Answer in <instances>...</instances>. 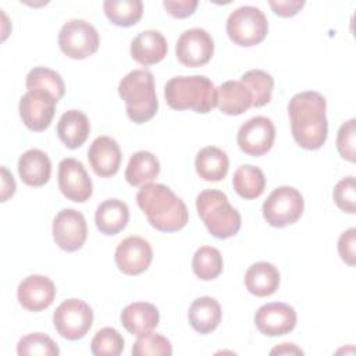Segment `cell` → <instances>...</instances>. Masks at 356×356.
<instances>
[{
    "mask_svg": "<svg viewBox=\"0 0 356 356\" xmlns=\"http://www.w3.org/2000/svg\"><path fill=\"white\" fill-rule=\"evenodd\" d=\"M325 97L314 90L292 96L288 104L291 131L295 142L306 150L320 149L328 135Z\"/></svg>",
    "mask_w": 356,
    "mask_h": 356,
    "instance_id": "cell-1",
    "label": "cell"
},
{
    "mask_svg": "<svg viewBox=\"0 0 356 356\" xmlns=\"http://www.w3.org/2000/svg\"><path fill=\"white\" fill-rule=\"evenodd\" d=\"M136 203L153 228L175 232L188 224V209L167 185L146 184L136 193Z\"/></svg>",
    "mask_w": 356,
    "mask_h": 356,
    "instance_id": "cell-2",
    "label": "cell"
},
{
    "mask_svg": "<svg viewBox=\"0 0 356 356\" xmlns=\"http://www.w3.org/2000/svg\"><path fill=\"white\" fill-rule=\"evenodd\" d=\"M167 104L172 110H193L207 114L217 104L214 83L204 75H179L164 86Z\"/></svg>",
    "mask_w": 356,
    "mask_h": 356,
    "instance_id": "cell-3",
    "label": "cell"
},
{
    "mask_svg": "<svg viewBox=\"0 0 356 356\" xmlns=\"http://www.w3.org/2000/svg\"><path fill=\"white\" fill-rule=\"evenodd\" d=\"M118 95L125 103L129 120L136 124L147 122L159 110L154 78L145 68L128 72L118 83Z\"/></svg>",
    "mask_w": 356,
    "mask_h": 356,
    "instance_id": "cell-4",
    "label": "cell"
},
{
    "mask_svg": "<svg viewBox=\"0 0 356 356\" xmlns=\"http://www.w3.org/2000/svg\"><path fill=\"white\" fill-rule=\"evenodd\" d=\"M196 209L207 231L217 239H228L241 229V214L221 191H202L196 197Z\"/></svg>",
    "mask_w": 356,
    "mask_h": 356,
    "instance_id": "cell-5",
    "label": "cell"
},
{
    "mask_svg": "<svg viewBox=\"0 0 356 356\" xmlns=\"http://www.w3.org/2000/svg\"><path fill=\"white\" fill-rule=\"evenodd\" d=\"M227 35L238 46L250 47L263 42L268 33L264 13L253 6H242L227 18Z\"/></svg>",
    "mask_w": 356,
    "mask_h": 356,
    "instance_id": "cell-6",
    "label": "cell"
},
{
    "mask_svg": "<svg viewBox=\"0 0 356 356\" xmlns=\"http://www.w3.org/2000/svg\"><path fill=\"white\" fill-rule=\"evenodd\" d=\"M305 202L300 192L292 186L275 188L263 203V217L271 225L282 228L295 224L303 214Z\"/></svg>",
    "mask_w": 356,
    "mask_h": 356,
    "instance_id": "cell-7",
    "label": "cell"
},
{
    "mask_svg": "<svg viewBox=\"0 0 356 356\" xmlns=\"http://www.w3.org/2000/svg\"><path fill=\"white\" fill-rule=\"evenodd\" d=\"M100 38L96 28L85 19H71L58 32L60 50L70 58L83 60L97 51Z\"/></svg>",
    "mask_w": 356,
    "mask_h": 356,
    "instance_id": "cell-8",
    "label": "cell"
},
{
    "mask_svg": "<svg viewBox=\"0 0 356 356\" xmlns=\"http://www.w3.org/2000/svg\"><path fill=\"white\" fill-rule=\"evenodd\" d=\"M56 331L68 341L83 338L93 324L92 307L81 299H67L53 314Z\"/></svg>",
    "mask_w": 356,
    "mask_h": 356,
    "instance_id": "cell-9",
    "label": "cell"
},
{
    "mask_svg": "<svg viewBox=\"0 0 356 356\" xmlns=\"http://www.w3.org/2000/svg\"><path fill=\"white\" fill-rule=\"evenodd\" d=\"M214 53L210 33L202 28H191L181 33L175 44V56L185 67L196 68L207 64Z\"/></svg>",
    "mask_w": 356,
    "mask_h": 356,
    "instance_id": "cell-10",
    "label": "cell"
},
{
    "mask_svg": "<svg viewBox=\"0 0 356 356\" xmlns=\"http://www.w3.org/2000/svg\"><path fill=\"white\" fill-rule=\"evenodd\" d=\"M275 138V128L270 118L256 115L241 125L236 142L239 149L253 157H260L270 152Z\"/></svg>",
    "mask_w": 356,
    "mask_h": 356,
    "instance_id": "cell-11",
    "label": "cell"
},
{
    "mask_svg": "<svg viewBox=\"0 0 356 356\" xmlns=\"http://www.w3.org/2000/svg\"><path fill=\"white\" fill-rule=\"evenodd\" d=\"M88 236V225L82 213L63 209L53 220V238L56 245L65 252L79 250Z\"/></svg>",
    "mask_w": 356,
    "mask_h": 356,
    "instance_id": "cell-12",
    "label": "cell"
},
{
    "mask_svg": "<svg viewBox=\"0 0 356 356\" xmlns=\"http://www.w3.org/2000/svg\"><path fill=\"white\" fill-rule=\"evenodd\" d=\"M57 100L43 90H28L19 100V115L31 131L42 132L47 129L56 113Z\"/></svg>",
    "mask_w": 356,
    "mask_h": 356,
    "instance_id": "cell-13",
    "label": "cell"
},
{
    "mask_svg": "<svg viewBox=\"0 0 356 356\" xmlns=\"http://www.w3.org/2000/svg\"><path fill=\"white\" fill-rule=\"evenodd\" d=\"M58 189L72 202L83 203L93 192L92 179L88 175L83 164L72 157L64 159L58 164Z\"/></svg>",
    "mask_w": 356,
    "mask_h": 356,
    "instance_id": "cell-14",
    "label": "cell"
},
{
    "mask_svg": "<svg viewBox=\"0 0 356 356\" xmlns=\"http://www.w3.org/2000/svg\"><path fill=\"white\" fill-rule=\"evenodd\" d=\"M150 243L140 236H128L115 249L114 260L120 271L127 275H138L146 271L152 263Z\"/></svg>",
    "mask_w": 356,
    "mask_h": 356,
    "instance_id": "cell-15",
    "label": "cell"
},
{
    "mask_svg": "<svg viewBox=\"0 0 356 356\" xmlns=\"http://www.w3.org/2000/svg\"><path fill=\"white\" fill-rule=\"evenodd\" d=\"M254 324L263 335H285L296 325V312L292 306L282 302L266 303L257 309Z\"/></svg>",
    "mask_w": 356,
    "mask_h": 356,
    "instance_id": "cell-16",
    "label": "cell"
},
{
    "mask_svg": "<svg viewBox=\"0 0 356 356\" xmlns=\"http://www.w3.org/2000/svg\"><path fill=\"white\" fill-rule=\"evenodd\" d=\"M17 298L24 309L29 312H40L53 303L56 298V286L49 277L32 274L19 282Z\"/></svg>",
    "mask_w": 356,
    "mask_h": 356,
    "instance_id": "cell-17",
    "label": "cell"
},
{
    "mask_svg": "<svg viewBox=\"0 0 356 356\" xmlns=\"http://www.w3.org/2000/svg\"><path fill=\"white\" fill-rule=\"evenodd\" d=\"M88 160L96 175L113 177L120 170L122 160L120 145L110 136H97L88 150Z\"/></svg>",
    "mask_w": 356,
    "mask_h": 356,
    "instance_id": "cell-18",
    "label": "cell"
},
{
    "mask_svg": "<svg viewBox=\"0 0 356 356\" xmlns=\"http://www.w3.org/2000/svg\"><path fill=\"white\" fill-rule=\"evenodd\" d=\"M168 51L164 35L154 29L142 31L131 42V56L140 65H153L160 63Z\"/></svg>",
    "mask_w": 356,
    "mask_h": 356,
    "instance_id": "cell-19",
    "label": "cell"
},
{
    "mask_svg": "<svg viewBox=\"0 0 356 356\" xmlns=\"http://www.w3.org/2000/svg\"><path fill=\"white\" fill-rule=\"evenodd\" d=\"M121 324L132 335L140 337L152 332L160 321L159 309L149 302H134L121 312Z\"/></svg>",
    "mask_w": 356,
    "mask_h": 356,
    "instance_id": "cell-20",
    "label": "cell"
},
{
    "mask_svg": "<svg viewBox=\"0 0 356 356\" xmlns=\"http://www.w3.org/2000/svg\"><path fill=\"white\" fill-rule=\"evenodd\" d=\"M18 174L24 184L29 186H43L51 175L49 156L39 149H29L18 159Z\"/></svg>",
    "mask_w": 356,
    "mask_h": 356,
    "instance_id": "cell-21",
    "label": "cell"
},
{
    "mask_svg": "<svg viewBox=\"0 0 356 356\" xmlns=\"http://www.w3.org/2000/svg\"><path fill=\"white\" fill-rule=\"evenodd\" d=\"M216 92V106L227 115H239L252 107V93L242 81H225Z\"/></svg>",
    "mask_w": 356,
    "mask_h": 356,
    "instance_id": "cell-22",
    "label": "cell"
},
{
    "mask_svg": "<svg viewBox=\"0 0 356 356\" xmlns=\"http://www.w3.org/2000/svg\"><path fill=\"white\" fill-rule=\"evenodd\" d=\"M90 132V122L79 110L65 111L57 122V135L68 149L81 147Z\"/></svg>",
    "mask_w": 356,
    "mask_h": 356,
    "instance_id": "cell-23",
    "label": "cell"
},
{
    "mask_svg": "<svg viewBox=\"0 0 356 356\" xmlns=\"http://www.w3.org/2000/svg\"><path fill=\"white\" fill-rule=\"evenodd\" d=\"M245 285L254 296H270L280 286V271L268 261L253 263L245 274Z\"/></svg>",
    "mask_w": 356,
    "mask_h": 356,
    "instance_id": "cell-24",
    "label": "cell"
},
{
    "mask_svg": "<svg viewBox=\"0 0 356 356\" xmlns=\"http://www.w3.org/2000/svg\"><path fill=\"white\" fill-rule=\"evenodd\" d=\"M221 306L211 296H202L192 302L188 318L191 327L199 334H210L214 331L221 321Z\"/></svg>",
    "mask_w": 356,
    "mask_h": 356,
    "instance_id": "cell-25",
    "label": "cell"
},
{
    "mask_svg": "<svg viewBox=\"0 0 356 356\" xmlns=\"http://www.w3.org/2000/svg\"><path fill=\"white\" fill-rule=\"evenodd\" d=\"M128 220V206L120 199H107L102 202L95 213L96 227L104 235H117L127 227Z\"/></svg>",
    "mask_w": 356,
    "mask_h": 356,
    "instance_id": "cell-26",
    "label": "cell"
},
{
    "mask_svg": "<svg viewBox=\"0 0 356 356\" xmlns=\"http://www.w3.org/2000/svg\"><path fill=\"white\" fill-rule=\"evenodd\" d=\"M195 168L202 179L218 182L225 178L229 168V160L227 153L220 147L206 146L197 152Z\"/></svg>",
    "mask_w": 356,
    "mask_h": 356,
    "instance_id": "cell-27",
    "label": "cell"
},
{
    "mask_svg": "<svg viewBox=\"0 0 356 356\" xmlns=\"http://www.w3.org/2000/svg\"><path fill=\"white\" fill-rule=\"evenodd\" d=\"M160 174L159 159L146 150L134 153L125 168V179L132 186H142L150 184Z\"/></svg>",
    "mask_w": 356,
    "mask_h": 356,
    "instance_id": "cell-28",
    "label": "cell"
},
{
    "mask_svg": "<svg viewBox=\"0 0 356 356\" xmlns=\"http://www.w3.org/2000/svg\"><path fill=\"white\" fill-rule=\"evenodd\" d=\"M232 186L241 197L248 200L256 199L264 192L266 177L259 167L245 164L234 172Z\"/></svg>",
    "mask_w": 356,
    "mask_h": 356,
    "instance_id": "cell-29",
    "label": "cell"
},
{
    "mask_svg": "<svg viewBox=\"0 0 356 356\" xmlns=\"http://www.w3.org/2000/svg\"><path fill=\"white\" fill-rule=\"evenodd\" d=\"M103 10L111 24L128 28L142 18L143 3L140 0H106Z\"/></svg>",
    "mask_w": 356,
    "mask_h": 356,
    "instance_id": "cell-30",
    "label": "cell"
},
{
    "mask_svg": "<svg viewBox=\"0 0 356 356\" xmlns=\"http://www.w3.org/2000/svg\"><path fill=\"white\" fill-rule=\"evenodd\" d=\"M25 85L28 90H43L50 93L57 102L65 93V85L61 75L46 67H36L31 70L26 75Z\"/></svg>",
    "mask_w": 356,
    "mask_h": 356,
    "instance_id": "cell-31",
    "label": "cell"
},
{
    "mask_svg": "<svg viewBox=\"0 0 356 356\" xmlns=\"http://www.w3.org/2000/svg\"><path fill=\"white\" fill-rule=\"evenodd\" d=\"M192 268L197 278L210 281L217 278L222 271V256L213 246L199 248L192 259Z\"/></svg>",
    "mask_w": 356,
    "mask_h": 356,
    "instance_id": "cell-32",
    "label": "cell"
},
{
    "mask_svg": "<svg viewBox=\"0 0 356 356\" xmlns=\"http://www.w3.org/2000/svg\"><path fill=\"white\" fill-rule=\"evenodd\" d=\"M241 81L252 93V107L266 106L273 96L274 78L263 70H250L241 76Z\"/></svg>",
    "mask_w": 356,
    "mask_h": 356,
    "instance_id": "cell-33",
    "label": "cell"
},
{
    "mask_svg": "<svg viewBox=\"0 0 356 356\" xmlns=\"http://www.w3.org/2000/svg\"><path fill=\"white\" fill-rule=\"evenodd\" d=\"M17 353L19 356H57L60 349L57 343L46 334L32 332L18 341Z\"/></svg>",
    "mask_w": 356,
    "mask_h": 356,
    "instance_id": "cell-34",
    "label": "cell"
},
{
    "mask_svg": "<svg viewBox=\"0 0 356 356\" xmlns=\"http://www.w3.org/2000/svg\"><path fill=\"white\" fill-rule=\"evenodd\" d=\"M122 335L111 327L99 330L90 343V350L96 356H118L124 350Z\"/></svg>",
    "mask_w": 356,
    "mask_h": 356,
    "instance_id": "cell-35",
    "label": "cell"
},
{
    "mask_svg": "<svg viewBox=\"0 0 356 356\" xmlns=\"http://www.w3.org/2000/svg\"><path fill=\"white\" fill-rule=\"evenodd\" d=\"M131 352L134 356H170L172 355V346L165 337L154 332H147L138 337V339L132 345Z\"/></svg>",
    "mask_w": 356,
    "mask_h": 356,
    "instance_id": "cell-36",
    "label": "cell"
},
{
    "mask_svg": "<svg viewBox=\"0 0 356 356\" xmlns=\"http://www.w3.org/2000/svg\"><path fill=\"white\" fill-rule=\"evenodd\" d=\"M337 149L345 160L355 163L356 160V120L350 118L343 122L337 135Z\"/></svg>",
    "mask_w": 356,
    "mask_h": 356,
    "instance_id": "cell-37",
    "label": "cell"
},
{
    "mask_svg": "<svg viewBox=\"0 0 356 356\" xmlns=\"http://www.w3.org/2000/svg\"><path fill=\"white\" fill-rule=\"evenodd\" d=\"M332 197L338 209L345 213L353 214L356 210V195H355V178L346 177L342 178L332 191Z\"/></svg>",
    "mask_w": 356,
    "mask_h": 356,
    "instance_id": "cell-38",
    "label": "cell"
},
{
    "mask_svg": "<svg viewBox=\"0 0 356 356\" xmlns=\"http://www.w3.org/2000/svg\"><path fill=\"white\" fill-rule=\"evenodd\" d=\"M338 253L348 266L356 263V229L349 228L338 239Z\"/></svg>",
    "mask_w": 356,
    "mask_h": 356,
    "instance_id": "cell-39",
    "label": "cell"
},
{
    "mask_svg": "<svg viewBox=\"0 0 356 356\" xmlns=\"http://www.w3.org/2000/svg\"><path fill=\"white\" fill-rule=\"evenodd\" d=\"M164 8L175 18H186L192 15L197 7V0H164Z\"/></svg>",
    "mask_w": 356,
    "mask_h": 356,
    "instance_id": "cell-40",
    "label": "cell"
},
{
    "mask_svg": "<svg viewBox=\"0 0 356 356\" xmlns=\"http://www.w3.org/2000/svg\"><path fill=\"white\" fill-rule=\"evenodd\" d=\"M268 4L273 8L274 14L282 18H289L296 15L302 10V7L305 6V1L303 0H278V1L271 0L268 1Z\"/></svg>",
    "mask_w": 356,
    "mask_h": 356,
    "instance_id": "cell-41",
    "label": "cell"
},
{
    "mask_svg": "<svg viewBox=\"0 0 356 356\" xmlns=\"http://www.w3.org/2000/svg\"><path fill=\"white\" fill-rule=\"evenodd\" d=\"M15 192L14 177L6 167H1V202H6Z\"/></svg>",
    "mask_w": 356,
    "mask_h": 356,
    "instance_id": "cell-42",
    "label": "cell"
},
{
    "mask_svg": "<svg viewBox=\"0 0 356 356\" xmlns=\"http://www.w3.org/2000/svg\"><path fill=\"white\" fill-rule=\"evenodd\" d=\"M270 353L271 355H275V353H278V355H292V353L303 355V352L299 348H296L293 343H281L280 346L274 348Z\"/></svg>",
    "mask_w": 356,
    "mask_h": 356,
    "instance_id": "cell-43",
    "label": "cell"
}]
</instances>
